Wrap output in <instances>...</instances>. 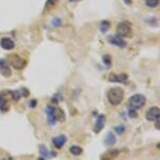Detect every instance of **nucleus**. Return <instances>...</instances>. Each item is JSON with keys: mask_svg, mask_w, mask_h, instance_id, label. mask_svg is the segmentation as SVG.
Wrapping results in <instances>:
<instances>
[{"mask_svg": "<svg viewBox=\"0 0 160 160\" xmlns=\"http://www.w3.org/2000/svg\"><path fill=\"white\" fill-rule=\"evenodd\" d=\"M123 96H125V92H123V90L122 88H119V87L111 88L107 93L108 102L112 106H118L120 102H122Z\"/></svg>", "mask_w": 160, "mask_h": 160, "instance_id": "obj_1", "label": "nucleus"}, {"mask_svg": "<svg viewBox=\"0 0 160 160\" xmlns=\"http://www.w3.org/2000/svg\"><path fill=\"white\" fill-rule=\"evenodd\" d=\"M7 60L8 61V64H11L17 70H21V69H23L26 66V61L23 58H21L20 56H18L17 53L8 55Z\"/></svg>", "mask_w": 160, "mask_h": 160, "instance_id": "obj_2", "label": "nucleus"}, {"mask_svg": "<svg viewBox=\"0 0 160 160\" xmlns=\"http://www.w3.org/2000/svg\"><path fill=\"white\" fill-rule=\"evenodd\" d=\"M11 98H12V91H8V90L0 91V111L1 112H7L10 109L8 101Z\"/></svg>", "mask_w": 160, "mask_h": 160, "instance_id": "obj_3", "label": "nucleus"}, {"mask_svg": "<svg viewBox=\"0 0 160 160\" xmlns=\"http://www.w3.org/2000/svg\"><path fill=\"white\" fill-rule=\"evenodd\" d=\"M146 96L142 94H134L132 95L129 99V106L135 109H140L146 105Z\"/></svg>", "mask_w": 160, "mask_h": 160, "instance_id": "obj_4", "label": "nucleus"}, {"mask_svg": "<svg viewBox=\"0 0 160 160\" xmlns=\"http://www.w3.org/2000/svg\"><path fill=\"white\" fill-rule=\"evenodd\" d=\"M116 32L119 37H130L132 35V28H131V24L127 21H122L117 24V28H116Z\"/></svg>", "mask_w": 160, "mask_h": 160, "instance_id": "obj_5", "label": "nucleus"}, {"mask_svg": "<svg viewBox=\"0 0 160 160\" xmlns=\"http://www.w3.org/2000/svg\"><path fill=\"white\" fill-rule=\"evenodd\" d=\"M46 115H47V122L48 125L52 126L57 122V107L49 106L46 108Z\"/></svg>", "mask_w": 160, "mask_h": 160, "instance_id": "obj_6", "label": "nucleus"}, {"mask_svg": "<svg viewBox=\"0 0 160 160\" xmlns=\"http://www.w3.org/2000/svg\"><path fill=\"white\" fill-rule=\"evenodd\" d=\"M146 117L149 122H155L156 120L159 119L160 117V109L158 107H152L148 110V112L146 114Z\"/></svg>", "mask_w": 160, "mask_h": 160, "instance_id": "obj_7", "label": "nucleus"}, {"mask_svg": "<svg viewBox=\"0 0 160 160\" xmlns=\"http://www.w3.org/2000/svg\"><path fill=\"white\" fill-rule=\"evenodd\" d=\"M107 40L110 44L114 45V46H117V47H120V48H125L127 46V42L123 40L122 37H119L118 35L109 36V37L107 38Z\"/></svg>", "mask_w": 160, "mask_h": 160, "instance_id": "obj_8", "label": "nucleus"}, {"mask_svg": "<svg viewBox=\"0 0 160 160\" xmlns=\"http://www.w3.org/2000/svg\"><path fill=\"white\" fill-rule=\"evenodd\" d=\"M109 81L110 82H115V83H122V84H127L129 81V77L125 73L122 74H115L111 73L109 75Z\"/></svg>", "mask_w": 160, "mask_h": 160, "instance_id": "obj_9", "label": "nucleus"}, {"mask_svg": "<svg viewBox=\"0 0 160 160\" xmlns=\"http://www.w3.org/2000/svg\"><path fill=\"white\" fill-rule=\"evenodd\" d=\"M0 72L1 74L5 78H10L12 75V70L8 66V63L7 62V60L0 59Z\"/></svg>", "mask_w": 160, "mask_h": 160, "instance_id": "obj_10", "label": "nucleus"}, {"mask_svg": "<svg viewBox=\"0 0 160 160\" xmlns=\"http://www.w3.org/2000/svg\"><path fill=\"white\" fill-rule=\"evenodd\" d=\"M0 46L5 50H12L15 47V43L11 38L4 37L0 39Z\"/></svg>", "mask_w": 160, "mask_h": 160, "instance_id": "obj_11", "label": "nucleus"}, {"mask_svg": "<svg viewBox=\"0 0 160 160\" xmlns=\"http://www.w3.org/2000/svg\"><path fill=\"white\" fill-rule=\"evenodd\" d=\"M105 122H106V117L105 115H98V119H96V122H95V126L93 128V131L96 134H98L99 132L104 129L105 127Z\"/></svg>", "mask_w": 160, "mask_h": 160, "instance_id": "obj_12", "label": "nucleus"}, {"mask_svg": "<svg viewBox=\"0 0 160 160\" xmlns=\"http://www.w3.org/2000/svg\"><path fill=\"white\" fill-rule=\"evenodd\" d=\"M39 152L43 157L45 158H53V157L57 156V154L55 152H52V151H49L47 149L46 146H44V144H40L39 146Z\"/></svg>", "mask_w": 160, "mask_h": 160, "instance_id": "obj_13", "label": "nucleus"}, {"mask_svg": "<svg viewBox=\"0 0 160 160\" xmlns=\"http://www.w3.org/2000/svg\"><path fill=\"white\" fill-rule=\"evenodd\" d=\"M66 140H67L66 135H59V136H57L52 139V143L57 149H62L66 143Z\"/></svg>", "mask_w": 160, "mask_h": 160, "instance_id": "obj_14", "label": "nucleus"}, {"mask_svg": "<svg viewBox=\"0 0 160 160\" xmlns=\"http://www.w3.org/2000/svg\"><path fill=\"white\" fill-rule=\"evenodd\" d=\"M118 154H119L118 150H115V149L109 150L105 154H102V156L101 157V160H113Z\"/></svg>", "mask_w": 160, "mask_h": 160, "instance_id": "obj_15", "label": "nucleus"}, {"mask_svg": "<svg viewBox=\"0 0 160 160\" xmlns=\"http://www.w3.org/2000/svg\"><path fill=\"white\" fill-rule=\"evenodd\" d=\"M116 143V137L112 132H108L105 137V144L108 147H113Z\"/></svg>", "mask_w": 160, "mask_h": 160, "instance_id": "obj_16", "label": "nucleus"}, {"mask_svg": "<svg viewBox=\"0 0 160 160\" xmlns=\"http://www.w3.org/2000/svg\"><path fill=\"white\" fill-rule=\"evenodd\" d=\"M58 1L59 0H47L46 3H45V7H44V14L48 13L49 11L52 10V8L57 5V3H58Z\"/></svg>", "mask_w": 160, "mask_h": 160, "instance_id": "obj_17", "label": "nucleus"}, {"mask_svg": "<svg viewBox=\"0 0 160 160\" xmlns=\"http://www.w3.org/2000/svg\"><path fill=\"white\" fill-rule=\"evenodd\" d=\"M70 153L74 156H80L83 153V149L78 146H72L70 148Z\"/></svg>", "mask_w": 160, "mask_h": 160, "instance_id": "obj_18", "label": "nucleus"}, {"mask_svg": "<svg viewBox=\"0 0 160 160\" xmlns=\"http://www.w3.org/2000/svg\"><path fill=\"white\" fill-rule=\"evenodd\" d=\"M66 117H65V113L61 108H57V120L59 122H65Z\"/></svg>", "mask_w": 160, "mask_h": 160, "instance_id": "obj_19", "label": "nucleus"}, {"mask_svg": "<svg viewBox=\"0 0 160 160\" xmlns=\"http://www.w3.org/2000/svg\"><path fill=\"white\" fill-rule=\"evenodd\" d=\"M159 4V0H146V5L149 8H156Z\"/></svg>", "mask_w": 160, "mask_h": 160, "instance_id": "obj_20", "label": "nucleus"}, {"mask_svg": "<svg viewBox=\"0 0 160 160\" xmlns=\"http://www.w3.org/2000/svg\"><path fill=\"white\" fill-rule=\"evenodd\" d=\"M128 115H129L130 118H136V117L138 116V113H137V111L135 108L130 107L129 111H128Z\"/></svg>", "mask_w": 160, "mask_h": 160, "instance_id": "obj_21", "label": "nucleus"}, {"mask_svg": "<svg viewBox=\"0 0 160 160\" xmlns=\"http://www.w3.org/2000/svg\"><path fill=\"white\" fill-rule=\"evenodd\" d=\"M21 92L19 90H14V91H12V99H14V101H19L20 98H21Z\"/></svg>", "mask_w": 160, "mask_h": 160, "instance_id": "obj_22", "label": "nucleus"}, {"mask_svg": "<svg viewBox=\"0 0 160 160\" xmlns=\"http://www.w3.org/2000/svg\"><path fill=\"white\" fill-rule=\"evenodd\" d=\"M110 28V23L108 22V21H102V22L101 23V31L102 32H106Z\"/></svg>", "mask_w": 160, "mask_h": 160, "instance_id": "obj_23", "label": "nucleus"}, {"mask_svg": "<svg viewBox=\"0 0 160 160\" xmlns=\"http://www.w3.org/2000/svg\"><path fill=\"white\" fill-rule=\"evenodd\" d=\"M114 130H115V132L117 133V134H122L123 132H125V130H126V128H125V126L123 125H118V126H116L115 128H114Z\"/></svg>", "mask_w": 160, "mask_h": 160, "instance_id": "obj_24", "label": "nucleus"}, {"mask_svg": "<svg viewBox=\"0 0 160 160\" xmlns=\"http://www.w3.org/2000/svg\"><path fill=\"white\" fill-rule=\"evenodd\" d=\"M102 60H104V63L107 66H110L111 65V58H110V56H108V55H106L104 56V58H102Z\"/></svg>", "mask_w": 160, "mask_h": 160, "instance_id": "obj_25", "label": "nucleus"}, {"mask_svg": "<svg viewBox=\"0 0 160 160\" xmlns=\"http://www.w3.org/2000/svg\"><path fill=\"white\" fill-rule=\"evenodd\" d=\"M37 104H38L37 99H32V101L29 102V107H31V108H35L36 106H37Z\"/></svg>", "mask_w": 160, "mask_h": 160, "instance_id": "obj_26", "label": "nucleus"}, {"mask_svg": "<svg viewBox=\"0 0 160 160\" xmlns=\"http://www.w3.org/2000/svg\"><path fill=\"white\" fill-rule=\"evenodd\" d=\"M21 95H23L24 98H28V96L29 95V91L26 88H22V94Z\"/></svg>", "mask_w": 160, "mask_h": 160, "instance_id": "obj_27", "label": "nucleus"}, {"mask_svg": "<svg viewBox=\"0 0 160 160\" xmlns=\"http://www.w3.org/2000/svg\"><path fill=\"white\" fill-rule=\"evenodd\" d=\"M155 123H156V129H157V130H160V127H159V125H160V120H159V119H158V120H156Z\"/></svg>", "mask_w": 160, "mask_h": 160, "instance_id": "obj_28", "label": "nucleus"}, {"mask_svg": "<svg viewBox=\"0 0 160 160\" xmlns=\"http://www.w3.org/2000/svg\"><path fill=\"white\" fill-rule=\"evenodd\" d=\"M3 160H13L11 158V157H8V158H5V159H3Z\"/></svg>", "mask_w": 160, "mask_h": 160, "instance_id": "obj_29", "label": "nucleus"}, {"mask_svg": "<svg viewBox=\"0 0 160 160\" xmlns=\"http://www.w3.org/2000/svg\"><path fill=\"white\" fill-rule=\"evenodd\" d=\"M37 160H45V158H38Z\"/></svg>", "mask_w": 160, "mask_h": 160, "instance_id": "obj_30", "label": "nucleus"}, {"mask_svg": "<svg viewBox=\"0 0 160 160\" xmlns=\"http://www.w3.org/2000/svg\"><path fill=\"white\" fill-rule=\"evenodd\" d=\"M70 1H78V0H70Z\"/></svg>", "mask_w": 160, "mask_h": 160, "instance_id": "obj_31", "label": "nucleus"}]
</instances>
